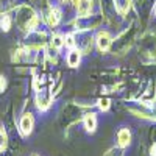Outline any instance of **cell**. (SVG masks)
Returning a JSON list of instances; mask_svg holds the SVG:
<instances>
[{"instance_id": "obj_6", "label": "cell", "mask_w": 156, "mask_h": 156, "mask_svg": "<svg viewBox=\"0 0 156 156\" xmlns=\"http://www.w3.org/2000/svg\"><path fill=\"white\" fill-rule=\"evenodd\" d=\"M95 42H97V47L100 51H108L111 48V44H112V37L108 31H100L97 34Z\"/></svg>"}, {"instance_id": "obj_8", "label": "cell", "mask_w": 156, "mask_h": 156, "mask_svg": "<svg viewBox=\"0 0 156 156\" xmlns=\"http://www.w3.org/2000/svg\"><path fill=\"white\" fill-rule=\"evenodd\" d=\"M129 144H131V131L123 126L117 131V147L126 148Z\"/></svg>"}, {"instance_id": "obj_4", "label": "cell", "mask_w": 156, "mask_h": 156, "mask_svg": "<svg viewBox=\"0 0 156 156\" xmlns=\"http://www.w3.org/2000/svg\"><path fill=\"white\" fill-rule=\"evenodd\" d=\"M139 48H140L142 53L147 55V56H156V34L147 33L140 39Z\"/></svg>"}, {"instance_id": "obj_19", "label": "cell", "mask_w": 156, "mask_h": 156, "mask_svg": "<svg viewBox=\"0 0 156 156\" xmlns=\"http://www.w3.org/2000/svg\"><path fill=\"white\" fill-rule=\"evenodd\" d=\"M64 45L73 48L75 47V34H66L64 36Z\"/></svg>"}, {"instance_id": "obj_23", "label": "cell", "mask_w": 156, "mask_h": 156, "mask_svg": "<svg viewBox=\"0 0 156 156\" xmlns=\"http://www.w3.org/2000/svg\"><path fill=\"white\" fill-rule=\"evenodd\" d=\"M154 16H156V6H154Z\"/></svg>"}, {"instance_id": "obj_3", "label": "cell", "mask_w": 156, "mask_h": 156, "mask_svg": "<svg viewBox=\"0 0 156 156\" xmlns=\"http://www.w3.org/2000/svg\"><path fill=\"white\" fill-rule=\"evenodd\" d=\"M92 34L89 30H80V33L75 34V47L80 53H86L92 48Z\"/></svg>"}, {"instance_id": "obj_17", "label": "cell", "mask_w": 156, "mask_h": 156, "mask_svg": "<svg viewBox=\"0 0 156 156\" xmlns=\"http://www.w3.org/2000/svg\"><path fill=\"white\" fill-rule=\"evenodd\" d=\"M6 145H8V136L5 133V129L0 126V150L6 148Z\"/></svg>"}, {"instance_id": "obj_11", "label": "cell", "mask_w": 156, "mask_h": 156, "mask_svg": "<svg viewBox=\"0 0 156 156\" xmlns=\"http://www.w3.org/2000/svg\"><path fill=\"white\" fill-rule=\"evenodd\" d=\"M36 101H37V108L39 109H47L51 103V94L50 90H39L36 95Z\"/></svg>"}, {"instance_id": "obj_2", "label": "cell", "mask_w": 156, "mask_h": 156, "mask_svg": "<svg viewBox=\"0 0 156 156\" xmlns=\"http://www.w3.org/2000/svg\"><path fill=\"white\" fill-rule=\"evenodd\" d=\"M134 36H136V28L134 27H129L128 30H125L117 39H114L112 44H111V50L117 55H123L125 51L131 47L133 41H134Z\"/></svg>"}, {"instance_id": "obj_5", "label": "cell", "mask_w": 156, "mask_h": 156, "mask_svg": "<svg viewBox=\"0 0 156 156\" xmlns=\"http://www.w3.org/2000/svg\"><path fill=\"white\" fill-rule=\"evenodd\" d=\"M101 22V16L97 14V16H86V17H78L76 19V28L78 30H90L100 25Z\"/></svg>"}, {"instance_id": "obj_14", "label": "cell", "mask_w": 156, "mask_h": 156, "mask_svg": "<svg viewBox=\"0 0 156 156\" xmlns=\"http://www.w3.org/2000/svg\"><path fill=\"white\" fill-rule=\"evenodd\" d=\"M80 59H81V53L78 50H72L67 55V64L70 67H76L78 64H80Z\"/></svg>"}, {"instance_id": "obj_22", "label": "cell", "mask_w": 156, "mask_h": 156, "mask_svg": "<svg viewBox=\"0 0 156 156\" xmlns=\"http://www.w3.org/2000/svg\"><path fill=\"white\" fill-rule=\"evenodd\" d=\"M61 2H64V3H67V2H69V0H61Z\"/></svg>"}, {"instance_id": "obj_1", "label": "cell", "mask_w": 156, "mask_h": 156, "mask_svg": "<svg viewBox=\"0 0 156 156\" xmlns=\"http://www.w3.org/2000/svg\"><path fill=\"white\" fill-rule=\"evenodd\" d=\"M16 23L23 31H30L37 25V16L31 6L20 5L16 11Z\"/></svg>"}, {"instance_id": "obj_18", "label": "cell", "mask_w": 156, "mask_h": 156, "mask_svg": "<svg viewBox=\"0 0 156 156\" xmlns=\"http://www.w3.org/2000/svg\"><path fill=\"white\" fill-rule=\"evenodd\" d=\"M103 156H123V148H120V147H112V148H109Z\"/></svg>"}, {"instance_id": "obj_15", "label": "cell", "mask_w": 156, "mask_h": 156, "mask_svg": "<svg viewBox=\"0 0 156 156\" xmlns=\"http://www.w3.org/2000/svg\"><path fill=\"white\" fill-rule=\"evenodd\" d=\"M11 23H12L11 16H9V14H3V17L0 19V27H2V30H3V31H9Z\"/></svg>"}, {"instance_id": "obj_16", "label": "cell", "mask_w": 156, "mask_h": 156, "mask_svg": "<svg viewBox=\"0 0 156 156\" xmlns=\"http://www.w3.org/2000/svg\"><path fill=\"white\" fill-rule=\"evenodd\" d=\"M50 44H51V47H53V48L59 50V48L64 45V37H62V36H59V34H53V36H51Z\"/></svg>"}, {"instance_id": "obj_7", "label": "cell", "mask_w": 156, "mask_h": 156, "mask_svg": "<svg viewBox=\"0 0 156 156\" xmlns=\"http://www.w3.org/2000/svg\"><path fill=\"white\" fill-rule=\"evenodd\" d=\"M76 6V16L78 17H86L92 11V0H75Z\"/></svg>"}, {"instance_id": "obj_21", "label": "cell", "mask_w": 156, "mask_h": 156, "mask_svg": "<svg viewBox=\"0 0 156 156\" xmlns=\"http://www.w3.org/2000/svg\"><path fill=\"white\" fill-rule=\"evenodd\" d=\"M5 86H6V80H5V76H0V92L5 89Z\"/></svg>"}, {"instance_id": "obj_10", "label": "cell", "mask_w": 156, "mask_h": 156, "mask_svg": "<svg viewBox=\"0 0 156 156\" xmlns=\"http://www.w3.org/2000/svg\"><path fill=\"white\" fill-rule=\"evenodd\" d=\"M61 9L59 8H56V6H50L48 8V11L45 12V19H47V22H48V25L50 27H56L58 25V22L61 20Z\"/></svg>"}, {"instance_id": "obj_13", "label": "cell", "mask_w": 156, "mask_h": 156, "mask_svg": "<svg viewBox=\"0 0 156 156\" xmlns=\"http://www.w3.org/2000/svg\"><path fill=\"white\" fill-rule=\"evenodd\" d=\"M112 2H114L115 9L119 11L122 16H125L129 11V8H131V0H112Z\"/></svg>"}, {"instance_id": "obj_20", "label": "cell", "mask_w": 156, "mask_h": 156, "mask_svg": "<svg viewBox=\"0 0 156 156\" xmlns=\"http://www.w3.org/2000/svg\"><path fill=\"white\" fill-rule=\"evenodd\" d=\"M98 108L101 111H108L109 109V100L108 98H100L98 100Z\"/></svg>"}, {"instance_id": "obj_12", "label": "cell", "mask_w": 156, "mask_h": 156, "mask_svg": "<svg viewBox=\"0 0 156 156\" xmlns=\"http://www.w3.org/2000/svg\"><path fill=\"white\" fill-rule=\"evenodd\" d=\"M84 128L87 133H94L97 129V115L94 112H89L84 115Z\"/></svg>"}, {"instance_id": "obj_9", "label": "cell", "mask_w": 156, "mask_h": 156, "mask_svg": "<svg viewBox=\"0 0 156 156\" xmlns=\"http://www.w3.org/2000/svg\"><path fill=\"white\" fill-rule=\"evenodd\" d=\"M33 125H34V119H33V114L27 112L22 115L20 119V131L23 136H28L33 131Z\"/></svg>"}]
</instances>
